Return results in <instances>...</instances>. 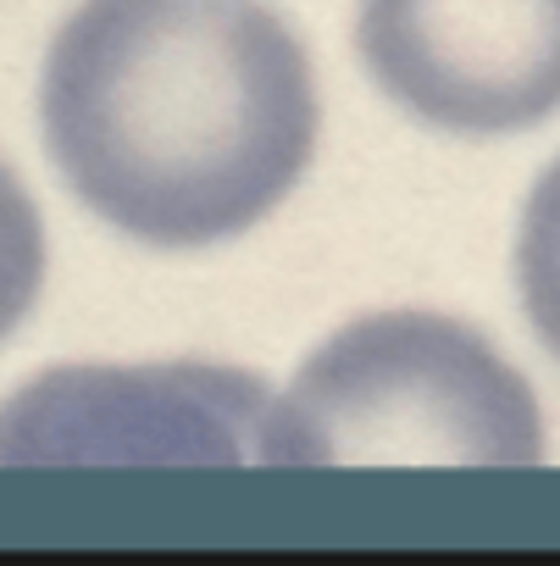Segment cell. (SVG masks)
I'll return each mask as SVG.
<instances>
[{
	"instance_id": "6da1fadb",
	"label": "cell",
	"mask_w": 560,
	"mask_h": 566,
	"mask_svg": "<svg viewBox=\"0 0 560 566\" xmlns=\"http://www.w3.org/2000/svg\"><path fill=\"white\" fill-rule=\"evenodd\" d=\"M40 117L95 217L156 250H205L311 167L317 78L261 0H84L51 40Z\"/></svg>"
},
{
	"instance_id": "7a4b0ae2",
	"label": "cell",
	"mask_w": 560,
	"mask_h": 566,
	"mask_svg": "<svg viewBox=\"0 0 560 566\" xmlns=\"http://www.w3.org/2000/svg\"><path fill=\"white\" fill-rule=\"evenodd\" d=\"M261 467H538L527 378L466 323L378 312L339 328L266 406Z\"/></svg>"
},
{
	"instance_id": "3957f363",
	"label": "cell",
	"mask_w": 560,
	"mask_h": 566,
	"mask_svg": "<svg viewBox=\"0 0 560 566\" xmlns=\"http://www.w3.org/2000/svg\"><path fill=\"white\" fill-rule=\"evenodd\" d=\"M244 367H56L0 406V467H244L266 422Z\"/></svg>"
},
{
	"instance_id": "277c9868",
	"label": "cell",
	"mask_w": 560,
	"mask_h": 566,
	"mask_svg": "<svg viewBox=\"0 0 560 566\" xmlns=\"http://www.w3.org/2000/svg\"><path fill=\"white\" fill-rule=\"evenodd\" d=\"M356 45L427 128L521 134L560 112V0H361Z\"/></svg>"
},
{
	"instance_id": "5b68a950",
	"label": "cell",
	"mask_w": 560,
	"mask_h": 566,
	"mask_svg": "<svg viewBox=\"0 0 560 566\" xmlns=\"http://www.w3.org/2000/svg\"><path fill=\"white\" fill-rule=\"evenodd\" d=\"M516 290H521L527 323L538 328V339L549 345V356H560V156L532 184L527 211H521Z\"/></svg>"
},
{
	"instance_id": "8992f818",
	"label": "cell",
	"mask_w": 560,
	"mask_h": 566,
	"mask_svg": "<svg viewBox=\"0 0 560 566\" xmlns=\"http://www.w3.org/2000/svg\"><path fill=\"white\" fill-rule=\"evenodd\" d=\"M45 290V222L18 172L0 161V345L34 312Z\"/></svg>"
}]
</instances>
